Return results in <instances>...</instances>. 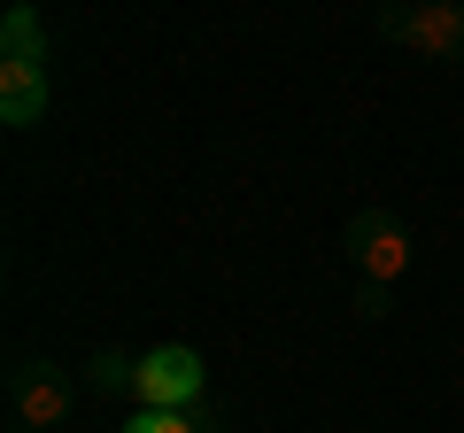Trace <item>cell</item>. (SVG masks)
Here are the masks:
<instances>
[{
  "label": "cell",
  "mask_w": 464,
  "mask_h": 433,
  "mask_svg": "<svg viewBox=\"0 0 464 433\" xmlns=\"http://www.w3.org/2000/svg\"><path fill=\"white\" fill-rule=\"evenodd\" d=\"M47 117V63H0V124H39Z\"/></svg>",
  "instance_id": "obj_5"
},
{
  "label": "cell",
  "mask_w": 464,
  "mask_h": 433,
  "mask_svg": "<svg viewBox=\"0 0 464 433\" xmlns=\"http://www.w3.org/2000/svg\"><path fill=\"white\" fill-rule=\"evenodd\" d=\"M380 39L411 54H433V63H464V8L457 0H418V8H380Z\"/></svg>",
  "instance_id": "obj_2"
},
{
  "label": "cell",
  "mask_w": 464,
  "mask_h": 433,
  "mask_svg": "<svg viewBox=\"0 0 464 433\" xmlns=\"http://www.w3.org/2000/svg\"><path fill=\"white\" fill-rule=\"evenodd\" d=\"M217 433H232V426H217Z\"/></svg>",
  "instance_id": "obj_10"
},
{
  "label": "cell",
  "mask_w": 464,
  "mask_h": 433,
  "mask_svg": "<svg viewBox=\"0 0 464 433\" xmlns=\"http://www.w3.org/2000/svg\"><path fill=\"white\" fill-rule=\"evenodd\" d=\"M85 387H93V395H140V356H124V349H93Z\"/></svg>",
  "instance_id": "obj_6"
},
{
  "label": "cell",
  "mask_w": 464,
  "mask_h": 433,
  "mask_svg": "<svg viewBox=\"0 0 464 433\" xmlns=\"http://www.w3.org/2000/svg\"><path fill=\"white\" fill-rule=\"evenodd\" d=\"M124 433H209V426H201L194 410H140Z\"/></svg>",
  "instance_id": "obj_8"
},
{
  "label": "cell",
  "mask_w": 464,
  "mask_h": 433,
  "mask_svg": "<svg viewBox=\"0 0 464 433\" xmlns=\"http://www.w3.org/2000/svg\"><path fill=\"white\" fill-rule=\"evenodd\" d=\"M348 264H356V286H395L411 271V233H402L395 209H356L348 216Z\"/></svg>",
  "instance_id": "obj_3"
},
{
  "label": "cell",
  "mask_w": 464,
  "mask_h": 433,
  "mask_svg": "<svg viewBox=\"0 0 464 433\" xmlns=\"http://www.w3.org/2000/svg\"><path fill=\"white\" fill-rule=\"evenodd\" d=\"M70 371H54V364H24L16 380H8V402H16V426L24 433H63V418H70Z\"/></svg>",
  "instance_id": "obj_4"
},
{
  "label": "cell",
  "mask_w": 464,
  "mask_h": 433,
  "mask_svg": "<svg viewBox=\"0 0 464 433\" xmlns=\"http://www.w3.org/2000/svg\"><path fill=\"white\" fill-rule=\"evenodd\" d=\"M0 63H47V39H39L32 8H8V24H0Z\"/></svg>",
  "instance_id": "obj_7"
},
{
  "label": "cell",
  "mask_w": 464,
  "mask_h": 433,
  "mask_svg": "<svg viewBox=\"0 0 464 433\" xmlns=\"http://www.w3.org/2000/svg\"><path fill=\"white\" fill-rule=\"evenodd\" d=\"M201 395H209V364H201V349L163 341V349L140 356V410H201Z\"/></svg>",
  "instance_id": "obj_1"
},
{
  "label": "cell",
  "mask_w": 464,
  "mask_h": 433,
  "mask_svg": "<svg viewBox=\"0 0 464 433\" xmlns=\"http://www.w3.org/2000/svg\"><path fill=\"white\" fill-rule=\"evenodd\" d=\"M356 310H364V317H387V286H356Z\"/></svg>",
  "instance_id": "obj_9"
}]
</instances>
